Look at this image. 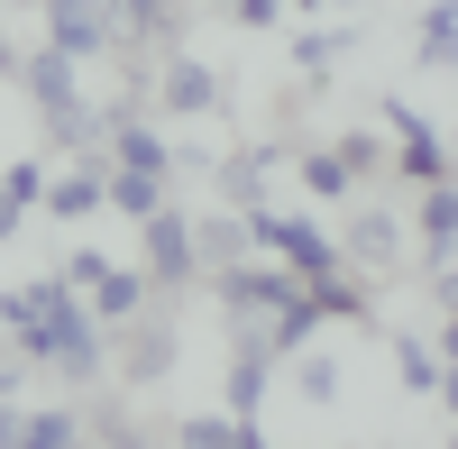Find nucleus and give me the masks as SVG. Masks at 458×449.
Listing matches in <instances>:
<instances>
[{
    "mask_svg": "<svg viewBox=\"0 0 458 449\" xmlns=\"http://www.w3.org/2000/svg\"><path fill=\"white\" fill-rule=\"evenodd\" d=\"M55 211H64V220H83V211H101V183H92V174H73V183H55Z\"/></svg>",
    "mask_w": 458,
    "mask_h": 449,
    "instance_id": "obj_17",
    "label": "nucleus"
},
{
    "mask_svg": "<svg viewBox=\"0 0 458 449\" xmlns=\"http://www.w3.org/2000/svg\"><path fill=\"white\" fill-rule=\"evenodd\" d=\"M386 120H394V138H403V174H412V183H440V138H431V120H422V110H403V101H386Z\"/></svg>",
    "mask_w": 458,
    "mask_h": 449,
    "instance_id": "obj_3",
    "label": "nucleus"
},
{
    "mask_svg": "<svg viewBox=\"0 0 458 449\" xmlns=\"http://www.w3.org/2000/svg\"><path fill=\"white\" fill-rule=\"evenodd\" d=\"M83 284H92V303H101L110 321H129V312H138V275H110V257H101V267H92Z\"/></svg>",
    "mask_w": 458,
    "mask_h": 449,
    "instance_id": "obj_9",
    "label": "nucleus"
},
{
    "mask_svg": "<svg viewBox=\"0 0 458 449\" xmlns=\"http://www.w3.org/2000/svg\"><path fill=\"white\" fill-rule=\"evenodd\" d=\"M165 101H174V110H202V101H211V73H202V64H174V73H165Z\"/></svg>",
    "mask_w": 458,
    "mask_h": 449,
    "instance_id": "obj_13",
    "label": "nucleus"
},
{
    "mask_svg": "<svg viewBox=\"0 0 458 449\" xmlns=\"http://www.w3.org/2000/svg\"><path fill=\"white\" fill-rule=\"evenodd\" d=\"M440 394H449V413H458V358H449V377H440Z\"/></svg>",
    "mask_w": 458,
    "mask_h": 449,
    "instance_id": "obj_22",
    "label": "nucleus"
},
{
    "mask_svg": "<svg viewBox=\"0 0 458 449\" xmlns=\"http://www.w3.org/2000/svg\"><path fill=\"white\" fill-rule=\"evenodd\" d=\"M174 440H183V449H257V422H220V413H193V422H183Z\"/></svg>",
    "mask_w": 458,
    "mask_h": 449,
    "instance_id": "obj_8",
    "label": "nucleus"
},
{
    "mask_svg": "<svg viewBox=\"0 0 458 449\" xmlns=\"http://www.w3.org/2000/svg\"><path fill=\"white\" fill-rule=\"evenodd\" d=\"M174 367V330H138V349H129V377H165Z\"/></svg>",
    "mask_w": 458,
    "mask_h": 449,
    "instance_id": "obj_12",
    "label": "nucleus"
},
{
    "mask_svg": "<svg viewBox=\"0 0 458 449\" xmlns=\"http://www.w3.org/2000/svg\"><path fill=\"white\" fill-rule=\"evenodd\" d=\"M394 367H403V385H440V358L422 340H394Z\"/></svg>",
    "mask_w": 458,
    "mask_h": 449,
    "instance_id": "obj_15",
    "label": "nucleus"
},
{
    "mask_svg": "<svg viewBox=\"0 0 458 449\" xmlns=\"http://www.w3.org/2000/svg\"><path fill=\"white\" fill-rule=\"evenodd\" d=\"M47 19H55V55H101L110 47V19H101V0H47Z\"/></svg>",
    "mask_w": 458,
    "mask_h": 449,
    "instance_id": "obj_2",
    "label": "nucleus"
},
{
    "mask_svg": "<svg viewBox=\"0 0 458 449\" xmlns=\"http://www.w3.org/2000/svg\"><path fill=\"white\" fill-rule=\"evenodd\" d=\"M276 10H284V0H239V19H257V28L276 19Z\"/></svg>",
    "mask_w": 458,
    "mask_h": 449,
    "instance_id": "obj_21",
    "label": "nucleus"
},
{
    "mask_svg": "<svg viewBox=\"0 0 458 449\" xmlns=\"http://www.w3.org/2000/svg\"><path fill=\"white\" fill-rule=\"evenodd\" d=\"M339 248H349V257H358L367 275H386V267H394V220H386V211H358V220H349V239H339Z\"/></svg>",
    "mask_w": 458,
    "mask_h": 449,
    "instance_id": "obj_6",
    "label": "nucleus"
},
{
    "mask_svg": "<svg viewBox=\"0 0 458 449\" xmlns=\"http://www.w3.org/2000/svg\"><path fill=\"white\" fill-rule=\"evenodd\" d=\"M266 157H276V147H266ZM266 157H229V174H220V183H229V202H239V211L257 202V174H266Z\"/></svg>",
    "mask_w": 458,
    "mask_h": 449,
    "instance_id": "obj_14",
    "label": "nucleus"
},
{
    "mask_svg": "<svg viewBox=\"0 0 458 449\" xmlns=\"http://www.w3.org/2000/svg\"><path fill=\"white\" fill-rule=\"evenodd\" d=\"M302 394L330 403V394H339V367H330V358H312V367H302Z\"/></svg>",
    "mask_w": 458,
    "mask_h": 449,
    "instance_id": "obj_20",
    "label": "nucleus"
},
{
    "mask_svg": "<svg viewBox=\"0 0 458 449\" xmlns=\"http://www.w3.org/2000/svg\"><path fill=\"white\" fill-rule=\"evenodd\" d=\"M147 257H157L165 284H183V275H193V230H183L174 211H147Z\"/></svg>",
    "mask_w": 458,
    "mask_h": 449,
    "instance_id": "obj_4",
    "label": "nucleus"
},
{
    "mask_svg": "<svg viewBox=\"0 0 458 449\" xmlns=\"http://www.w3.org/2000/svg\"><path fill=\"white\" fill-rule=\"evenodd\" d=\"M28 92L47 101V120H55V138H83V129H92V110H83V92H73V55H55V47H47V55L28 64Z\"/></svg>",
    "mask_w": 458,
    "mask_h": 449,
    "instance_id": "obj_1",
    "label": "nucleus"
},
{
    "mask_svg": "<svg viewBox=\"0 0 458 449\" xmlns=\"http://www.w3.org/2000/svg\"><path fill=\"white\" fill-rule=\"evenodd\" d=\"M302 174H312V193H349V174H358V165H349V157H312Z\"/></svg>",
    "mask_w": 458,
    "mask_h": 449,
    "instance_id": "obj_18",
    "label": "nucleus"
},
{
    "mask_svg": "<svg viewBox=\"0 0 458 449\" xmlns=\"http://www.w3.org/2000/svg\"><path fill=\"white\" fill-rule=\"evenodd\" d=\"M120 157H129V165H147V174H157V165H165V147L147 138V129H120Z\"/></svg>",
    "mask_w": 458,
    "mask_h": 449,
    "instance_id": "obj_19",
    "label": "nucleus"
},
{
    "mask_svg": "<svg viewBox=\"0 0 458 449\" xmlns=\"http://www.w3.org/2000/svg\"><path fill=\"white\" fill-rule=\"evenodd\" d=\"M101 202H120V211H138V220H147V211H157V174H147V165H129L120 183H101Z\"/></svg>",
    "mask_w": 458,
    "mask_h": 449,
    "instance_id": "obj_11",
    "label": "nucleus"
},
{
    "mask_svg": "<svg viewBox=\"0 0 458 449\" xmlns=\"http://www.w3.org/2000/svg\"><path fill=\"white\" fill-rule=\"evenodd\" d=\"M239 248H248V220H202V230H193V267L229 275V267H239Z\"/></svg>",
    "mask_w": 458,
    "mask_h": 449,
    "instance_id": "obj_7",
    "label": "nucleus"
},
{
    "mask_svg": "<svg viewBox=\"0 0 458 449\" xmlns=\"http://www.w3.org/2000/svg\"><path fill=\"white\" fill-rule=\"evenodd\" d=\"M422 37H431V47H422L431 64H458V10H431V28H422Z\"/></svg>",
    "mask_w": 458,
    "mask_h": 449,
    "instance_id": "obj_16",
    "label": "nucleus"
},
{
    "mask_svg": "<svg viewBox=\"0 0 458 449\" xmlns=\"http://www.w3.org/2000/svg\"><path fill=\"white\" fill-rule=\"evenodd\" d=\"M64 440H73L64 413H10L0 403V449H64Z\"/></svg>",
    "mask_w": 458,
    "mask_h": 449,
    "instance_id": "obj_5",
    "label": "nucleus"
},
{
    "mask_svg": "<svg viewBox=\"0 0 458 449\" xmlns=\"http://www.w3.org/2000/svg\"><path fill=\"white\" fill-rule=\"evenodd\" d=\"M422 230H431V257H449V239H458V193H449V183H422Z\"/></svg>",
    "mask_w": 458,
    "mask_h": 449,
    "instance_id": "obj_10",
    "label": "nucleus"
}]
</instances>
